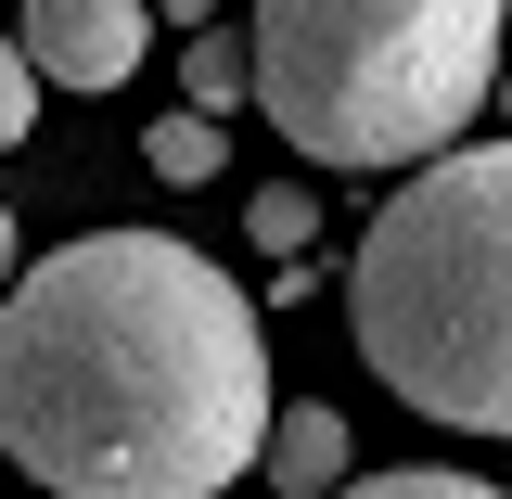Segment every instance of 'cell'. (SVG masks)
<instances>
[{
  "mask_svg": "<svg viewBox=\"0 0 512 499\" xmlns=\"http://www.w3.org/2000/svg\"><path fill=\"white\" fill-rule=\"evenodd\" d=\"M269 410V320L180 231H77L0 295V448L52 499H218Z\"/></svg>",
  "mask_w": 512,
  "mask_h": 499,
  "instance_id": "6da1fadb",
  "label": "cell"
},
{
  "mask_svg": "<svg viewBox=\"0 0 512 499\" xmlns=\"http://www.w3.org/2000/svg\"><path fill=\"white\" fill-rule=\"evenodd\" d=\"M346 333L397 410L512 436V141H461L372 205L346 256Z\"/></svg>",
  "mask_w": 512,
  "mask_h": 499,
  "instance_id": "7a4b0ae2",
  "label": "cell"
},
{
  "mask_svg": "<svg viewBox=\"0 0 512 499\" xmlns=\"http://www.w3.org/2000/svg\"><path fill=\"white\" fill-rule=\"evenodd\" d=\"M512 0H256V116L308 167H436L500 103Z\"/></svg>",
  "mask_w": 512,
  "mask_h": 499,
  "instance_id": "3957f363",
  "label": "cell"
},
{
  "mask_svg": "<svg viewBox=\"0 0 512 499\" xmlns=\"http://www.w3.org/2000/svg\"><path fill=\"white\" fill-rule=\"evenodd\" d=\"M13 52L52 90H128L154 52V0H26L13 13Z\"/></svg>",
  "mask_w": 512,
  "mask_h": 499,
  "instance_id": "277c9868",
  "label": "cell"
},
{
  "mask_svg": "<svg viewBox=\"0 0 512 499\" xmlns=\"http://www.w3.org/2000/svg\"><path fill=\"white\" fill-rule=\"evenodd\" d=\"M256 474H269L282 499H346V487H359L346 410H269V448H256Z\"/></svg>",
  "mask_w": 512,
  "mask_h": 499,
  "instance_id": "5b68a950",
  "label": "cell"
},
{
  "mask_svg": "<svg viewBox=\"0 0 512 499\" xmlns=\"http://www.w3.org/2000/svg\"><path fill=\"white\" fill-rule=\"evenodd\" d=\"M256 103V64H244V26H192L180 39V116H244Z\"/></svg>",
  "mask_w": 512,
  "mask_h": 499,
  "instance_id": "8992f818",
  "label": "cell"
},
{
  "mask_svg": "<svg viewBox=\"0 0 512 499\" xmlns=\"http://www.w3.org/2000/svg\"><path fill=\"white\" fill-rule=\"evenodd\" d=\"M141 154H154V180H218V167H231V128H205V116H154V141H141Z\"/></svg>",
  "mask_w": 512,
  "mask_h": 499,
  "instance_id": "52a82bcc",
  "label": "cell"
},
{
  "mask_svg": "<svg viewBox=\"0 0 512 499\" xmlns=\"http://www.w3.org/2000/svg\"><path fill=\"white\" fill-rule=\"evenodd\" d=\"M244 231H256V244H269V256H282V269H295V256L320 244V205H308V192H295V180H269V192H256V205H244Z\"/></svg>",
  "mask_w": 512,
  "mask_h": 499,
  "instance_id": "ba28073f",
  "label": "cell"
},
{
  "mask_svg": "<svg viewBox=\"0 0 512 499\" xmlns=\"http://www.w3.org/2000/svg\"><path fill=\"white\" fill-rule=\"evenodd\" d=\"M346 499H512V487H487V474H436V461H410V474H359Z\"/></svg>",
  "mask_w": 512,
  "mask_h": 499,
  "instance_id": "9c48e42d",
  "label": "cell"
},
{
  "mask_svg": "<svg viewBox=\"0 0 512 499\" xmlns=\"http://www.w3.org/2000/svg\"><path fill=\"white\" fill-rule=\"evenodd\" d=\"M26 128H39V77H26V52L0 39V154H13Z\"/></svg>",
  "mask_w": 512,
  "mask_h": 499,
  "instance_id": "30bf717a",
  "label": "cell"
},
{
  "mask_svg": "<svg viewBox=\"0 0 512 499\" xmlns=\"http://www.w3.org/2000/svg\"><path fill=\"white\" fill-rule=\"evenodd\" d=\"M0 295H13V205H0Z\"/></svg>",
  "mask_w": 512,
  "mask_h": 499,
  "instance_id": "8fae6325",
  "label": "cell"
},
{
  "mask_svg": "<svg viewBox=\"0 0 512 499\" xmlns=\"http://www.w3.org/2000/svg\"><path fill=\"white\" fill-rule=\"evenodd\" d=\"M500 116H512V64H500Z\"/></svg>",
  "mask_w": 512,
  "mask_h": 499,
  "instance_id": "7c38bea8",
  "label": "cell"
}]
</instances>
